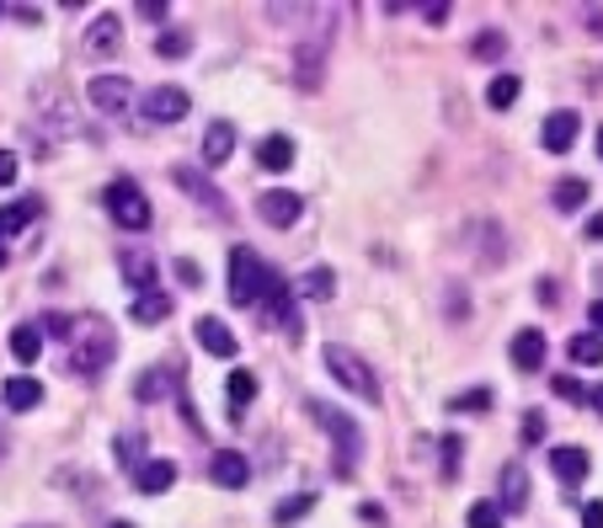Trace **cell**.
I'll return each mask as SVG.
<instances>
[{"label": "cell", "mask_w": 603, "mask_h": 528, "mask_svg": "<svg viewBox=\"0 0 603 528\" xmlns=\"http://www.w3.org/2000/svg\"><path fill=\"white\" fill-rule=\"evenodd\" d=\"M171 486H177V464H171V459H145V464L134 470V491H139V496H166Z\"/></svg>", "instance_id": "obj_12"}, {"label": "cell", "mask_w": 603, "mask_h": 528, "mask_svg": "<svg viewBox=\"0 0 603 528\" xmlns=\"http://www.w3.org/2000/svg\"><path fill=\"white\" fill-rule=\"evenodd\" d=\"M113 528H134V524H113Z\"/></svg>", "instance_id": "obj_53"}, {"label": "cell", "mask_w": 603, "mask_h": 528, "mask_svg": "<svg viewBox=\"0 0 603 528\" xmlns=\"http://www.w3.org/2000/svg\"><path fill=\"white\" fill-rule=\"evenodd\" d=\"M0 401H5V411H38V401H43V384L38 379H5L0 384Z\"/></svg>", "instance_id": "obj_18"}, {"label": "cell", "mask_w": 603, "mask_h": 528, "mask_svg": "<svg viewBox=\"0 0 603 528\" xmlns=\"http://www.w3.org/2000/svg\"><path fill=\"white\" fill-rule=\"evenodd\" d=\"M321 364H326V374L342 384V390H353V395H363L368 406H379V379H374V368L363 364L359 353H348V347H321Z\"/></svg>", "instance_id": "obj_3"}, {"label": "cell", "mask_w": 603, "mask_h": 528, "mask_svg": "<svg viewBox=\"0 0 603 528\" xmlns=\"http://www.w3.org/2000/svg\"><path fill=\"white\" fill-rule=\"evenodd\" d=\"M11 358H16V364L27 368V364H38L43 358V325H16V331H11Z\"/></svg>", "instance_id": "obj_22"}, {"label": "cell", "mask_w": 603, "mask_h": 528, "mask_svg": "<svg viewBox=\"0 0 603 528\" xmlns=\"http://www.w3.org/2000/svg\"><path fill=\"white\" fill-rule=\"evenodd\" d=\"M273 278H278V273H273L251 245H236V251H230V299H236V305H257V299L273 288Z\"/></svg>", "instance_id": "obj_4"}, {"label": "cell", "mask_w": 603, "mask_h": 528, "mask_svg": "<svg viewBox=\"0 0 603 528\" xmlns=\"http://www.w3.org/2000/svg\"><path fill=\"white\" fill-rule=\"evenodd\" d=\"M123 278L134 288H156V262L145 251H123Z\"/></svg>", "instance_id": "obj_30"}, {"label": "cell", "mask_w": 603, "mask_h": 528, "mask_svg": "<svg viewBox=\"0 0 603 528\" xmlns=\"http://www.w3.org/2000/svg\"><path fill=\"white\" fill-rule=\"evenodd\" d=\"M588 406H599V411H603V384H599V390H588Z\"/></svg>", "instance_id": "obj_50"}, {"label": "cell", "mask_w": 603, "mask_h": 528, "mask_svg": "<svg viewBox=\"0 0 603 528\" xmlns=\"http://www.w3.org/2000/svg\"><path fill=\"white\" fill-rule=\"evenodd\" d=\"M208 475H214V486L241 491L246 481H251V464H246V454H236V448H219V454L208 459Z\"/></svg>", "instance_id": "obj_11"}, {"label": "cell", "mask_w": 603, "mask_h": 528, "mask_svg": "<svg viewBox=\"0 0 603 528\" xmlns=\"http://www.w3.org/2000/svg\"><path fill=\"white\" fill-rule=\"evenodd\" d=\"M550 204L561 208V214H577V208L588 204V182H582V176H561L556 193H550Z\"/></svg>", "instance_id": "obj_29"}, {"label": "cell", "mask_w": 603, "mask_h": 528, "mask_svg": "<svg viewBox=\"0 0 603 528\" xmlns=\"http://www.w3.org/2000/svg\"><path fill=\"white\" fill-rule=\"evenodd\" d=\"M70 336H76V347H70V368H76V374H102V368L113 364V353H118V342H113L107 321H96V315L76 321Z\"/></svg>", "instance_id": "obj_1"}, {"label": "cell", "mask_w": 603, "mask_h": 528, "mask_svg": "<svg viewBox=\"0 0 603 528\" xmlns=\"http://www.w3.org/2000/svg\"><path fill=\"white\" fill-rule=\"evenodd\" d=\"M128 315H134V325H161L166 315H171V299L150 288V294H139V299H134V310H128Z\"/></svg>", "instance_id": "obj_27"}, {"label": "cell", "mask_w": 603, "mask_h": 528, "mask_svg": "<svg viewBox=\"0 0 603 528\" xmlns=\"http://www.w3.org/2000/svg\"><path fill=\"white\" fill-rule=\"evenodd\" d=\"M118 48H123V22L113 16V11H107V16H96V22L86 27V54H96V59H102V54H118Z\"/></svg>", "instance_id": "obj_14"}, {"label": "cell", "mask_w": 603, "mask_h": 528, "mask_svg": "<svg viewBox=\"0 0 603 528\" xmlns=\"http://www.w3.org/2000/svg\"><path fill=\"white\" fill-rule=\"evenodd\" d=\"M262 305H268V315H273V321L288 331V336L299 331V321H294V294H288V284H283V278H273V288L262 294Z\"/></svg>", "instance_id": "obj_21"}, {"label": "cell", "mask_w": 603, "mask_h": 528, "mask_svg": "<svg viewBox=\"0 0 603 528\" xmlns=\"http://www.w3.org/2000/svg\"><path fill=\"white\" fill-rule=\"evenodd\" d=\"M588 236H593V241H603V208L593 214V219H588Z\"/></svg>", "instance_id": "obj_48"}, {"label": "cell", "mask_w": 603, "mask_h": 528, "mask_svg": "<svg viewBox=\"0 0 603 528\" xmlns=\"http://www.w3.org/2000/svg\"><path fill=\"white\" fill-rule=\"evenodd\" d=\"M16 171H22V161H16L11 150H0V187H11V182H16Z\"/></svg>", "instance_id": "obj_43"}, {"label": "cell", "mask_w": 603, "mask_h": 528, "mask_svg": "<svg viewBox=\"0 0 603 528\" xmlns=\"http://www.w3.org/2000/svg\"><path fill=\"white\" fill-rule=\"evenodd\" d=\"M0 267H5V241H0Z\"/></svg>", "instance_id": "obj_51"}, {"label": "cell", "mask_w": 603, "mask_h": 528, "mask_svg": "<svg viewBox=\"0 0 603 528\" xmlns=\"http://www.w3.org/2000/svg\"><path fill=\"white\" fill-rule=\"evenodd\" d=\"M43 336H65V342H70V331H76V321H70V315H59V310H54V315H43Z\"/></svg>", "instance_id": "obj_41"}, {"label": "cell", "mask_w": 603, "mask_h": 528, "mask_svg": "<svg viewBox=\"0 0 603 528\" xmlns=\"http://www.w3.org/2000/svg\"><path fill=\"white\" fill-rule=\"evenodd\" d=\"M187 48H193V33H182V27H166L161 43H156V54H161V59H182Z\"/></svg>", "instance_id": "obj_36"}, {"label": "cell", "mask_w": 603, "mask_h": 528, "mask_svg": "<svg viewBox=\"0 0 603 528\" xmlns=\"http://www.w3.org/2000/svg\"><path fill=\"white\" fill-rule=\"evenodd\" d=\"M321 81H326V43L305 38L294 48V85L299 91H321Z\"/></svg>", "instance_id": "obj_10"}, {"label": "cell", "mask_w": 603, "mask_h": 528, "mask_svg": "<svg viewBox=\"0 0 603 528\" xmlns=\"http://www.w3.org/2000/svg\"><path fill=\"white\" fill-rule=\"evenodd\" d=\"M225 395H230V416H241V411L257 401V374H251V368H236V374L225 379Z\"/></svg>", "instance_id": "obj_24"}, {"label": "cell", "mask_w": 603, "mask_h": 528, "mask_svg": "<svg viewBox=\"0 0 603 528\" xmlns=\"http://www.w3.org/2000/svg\"><path fill=\"white\" fill-rule=\"evenodd\" d=\"M448 411H491V390H465L448 401Z\"/></svg>", "instance_id": "obj_37"}, {"label": "cell", "mask_w": 603, "mask_h": 528, "mask_svg": "<svg viewBox=\"0 0 603 528\" xmlns=\"http://www.w3.org/2000/svg\"><path fill=\"white\" fill-rule=\"evenodd\" d=\"M0 11H5V5H0Z\"/></svg>", "instance_id": "obj_54"}, {"label": "cell", "mask_w": 603, "mask_h": 528, "mask_svg": "<svg viewBox=\"0 0 603 528\" xmlns=\"http://www.w3.org/2000/svg\"><path fill=\"white\" fill-rule=\"evenodd\" d=\"M171 176H177V187H182V193H193V198H198L203 208H214V214H225V198L214 193V182H208L203 171H193V165H177Z\"/></svg>", "instance_id": "obj_17"}, {"label": "cell", "mask_w": 603, "mask_h": 528, "mask_svg": "<svg viewBox=\"0 0 603 528\" xmlns=\"http://www.w3.org/2000/svg\"><path fill=\"white\" fill-rule=\"evenodd\" d=\"M236 156V123L230 118H214L208 128H203V161L208 165H225Z\"/></svg>", "instance_id": "obj_13"}, {"label": "cell", "mask_w": 603, "mask_h": 528, "mask_svg": "<svg viewBox=\"0 0 603 528\" xmlns=\"http://www.w3.org/2000/svg\"><path fill=\"white\" fill-rule=\"evenodd\" d=\"M556 395H561V401H577V406H588V390H582V379H571V374H556Z\"/></svg>", "instance_id": "obj_39"}, {"label": "cell", "mask_w": 603, "mask_h": 528, "mask_svg": "<svg viewBox=\"0 0 603 528\" xmlns=\"http://www.w3.org/2000/svg\"><path fill=\"white\" fill-rule=\"evenodd\" d=\"M134 11H139V16L150 22V27H166V16H171V5H166V0H139Z\"/></svg>", "instance_id": "obj_40"}, {"label": "cell", "mask_w": 603, "mask_h": 528, "mask_svg": "<svg viewBox=\"0 0 603 528\" xmlns=\"http://www.w3.org/2000/svg\"><path fill=\"white\" fill-rule=\"evenodd\" d=\"M177 278H182V284H187V288H198V284H203L198 262H177Z\"/></svg>", "instance_id": "obj_45"}, {"label": "cell", "mask_w": 603, "mask_h": 528, "mask_svg": "<svg viewBox=\"0 0 603 528\" xmlns=\"http://www.w3.org/2000/svg\"><path fill=\"white\" fill-rule=\"evenodd\" d=\"M599 156H603V128H599Z\"/></svg>", "instance_id": "obj_52"}, {"label": "cell", "mask_w": 603, "mask_h": 528, "mask_svg": "<svg viewBox=\"0 0 603 528\" xmlns=\"http://www.w3.org/2000/svg\"><path fill=\"white\" fill-rule=\"evenodd\" d=\"M257 165H262V171H288V165H294V139H288V134H268V139L257 145Z\"/></svg>", "instance_id": "obj_19"}, {"label": "cell", "mask_w": 603, "mask_h": 528, "mask_svg": "<svg viewBox=\"0 0 603 528\" xmlns=\"http://www.w3.org/2000/svg\"><path fill=\"white\" fill-rule=\"evenodd\" d=\"M86 102H91V113H102V118H123V113L134 107V81H128V76H96V81L86 85Z\"/></svg>", "instance_id": "obj_5"}, {"label": "cell", "mask_w": 603, "mask_h": 528, "mask_svg": "<svg viewBox=\"0 0 603 528\" xmlns=\"http://www.w3.org/2000/svg\"><path fill=\"white\" fill-rule=\"evenodd\" d=\"M582 528H603V502H588V507H582Z\"/></svg>", "instance_id": "obj_47"}, {"label": "cell", "mask_w": 603, "mask_h": 528, "mask_svg": "<svg viewBox=\"0 0 603 528\" xmlns=\"http://www.w3.org/2000/svg\"><path fill=\"white\" fill-rule=\"evenodd\" d=\"M198 342L208 358H236V331L225 321H214V315H203L198 321Z\"/></svg>", "instance_id": "obj_16"}, {"label": "cell", "mask_w": 603, "mask_h": 528, "mask_svg": "<svg viewBox=\"0 0 603 528\" xmlns=\"http://www.w3.org/2000/svg\"><path fill=\"white\" fill-rule=\"evenodd\" d=\"M502 518H508L502 502H470V513H465V524L470 528H508Z\"/></svg>", "instance_id": "obj_35"}, {"label": "cell", "mask_w": 603, "mask_h": 528, "mask_svg": "<svg viewBox=\"0 0 603 528\" xmlns=\"http://www.w3.org/2000/svg\"><path fill=\"white\" fill-rule=\"evenodd\" d=\"M523 507H528V470L502 464V513H523Z\"/></svg>", "instance_id": "obj_20"}, {"label": "cell", "mask_w": 603, "mask_h": 528, "mask_svg": "<svg viewBox=\"0 0 603 528\" xmlns=\"http://www.w3.org/2000/svg\"><path fill=\"white\" fill-rule=\"evenodd\" d=\"M187 107H193V96H187L182 85H156V91L139 102V113L150 123H182L187 118Z\"/></svg>", "instance_id": "obj_7"}, {"label": "cell", "mask_w": 603, "mask_h": 528, "mask_svg": "<svg viewBox=\"0 0 603 528\" xmlns=\"http://www.w3.org/2000/svg\"><path fill=\"white\" fill-rule=\"evenodd\" d=\"M166 390H177V374L171 368H145L139 374V384H134V395L150 406V401H166Z\"/></svg>", "instance_id": "obj_25"}, {"label": "cell", "mask_w": 603, "mask_h": 528, "mask_svg": "<svg viewBox=\"0 0 603 528\" xmlns=\"http://www.w3.org/2000/svg\"><path fill=\"white\" fill-rule=\"evenodd\" d=\"M310 507H316V496H310V491H299V496H283L278 507H273V524H294V518H305V513H310Z\"/></svg>", "instance_id": "obj_34"}, {"label": "cell", "mask_w": 603, "mask_h": 528, "mask_svg": "<svg viewBox=\"0 0 603 528\" xmlns=\"http://www.w3.org/2000/svg\"><path fill=\"white\" fill-rule=\"evenodd\" d=\"M38 219V198H22V204H5L0 208V241H11V236H22L27 225Z\"/></svg>", "instance_id": "obj_23"}, {"label": "cell", "mask_w": 603, "mask_h": 528, "mask_svg": "<svg viewBox=\"0 0 603 528\" xmlns=\"http://www.w3.org/2000/svg\"><path fill=\"white\" fill-rule=\"evenodd\" d=\"M588 315H593V331L603 336V299H593V310H588Z\"/></svg>", "instance_id": "obj_49"}, {"label": "cell", "mask_w": 603, "mask_h": 528, "mask_svg": "<svg viewBox=\"0 0 603 528\" xmlns=\"http://www.w3.org/2000/svg\"><path fill=\"white\" fill-rule=\"evenodd\" d=\"M566 353H571V364L599 368L603 364V336H599V331H582V336H571V342H566Z\"/></svg>", "instance_id": "obj_28"}, {"label": "cell", "mask_w": 603, "mask_h": 528, "mask_svg": "<svg viewBox=\"0 0 603 528\" xmlns=\"http://www.w3.org/2000/svg\"><path fill=\"white\" fill-rule=\"evenodd\" d=\"M523 438H528V444H534V438H545V416H539V411H528V416H523Z\"/></svg>", "instance_id": "obj_44"}, {"label": "cell", "mask_w": 603, "mask_h": 528, "mask_svg": "<svg viewBox=\"0 0 603 528\" xmlns=\"http://www.w3.org/2000/svg\"><path fill=\"white\" fill-rule=\"evenodd\" d=\"M448 11H454L448 0H422V16H428L433 27H443V22H448Z\"/></svg>", "instance_id": "obj_42"}, {"label": "cell", "mask_w": 603, "mask_h": 528, "mask_svg": "<svg viewBox=\"0 0 603 528\" xmlns=\"http://www.w3.org/2000/svg\"><path fill=\"white\" fill-rule=\"evenodd\" d=\"M305 411L321 422L326 433H331V444H337V475H353V464H359V448H363L359 422H353L348 411H337L331 401H305Z\"/></svg>", "instance_id": "obj_2"}, {"label": "cell", "mask_w": 603, "mask_h": 528, "mask_svg": "<svg viewBox=\"0 0 603 528\" xmlns=\"http://www.w3.org/2000/svg\"><path fill=\"white\" fill-rule=\"evenodd\" d=\"M257 214H262V225H273V230H288L305 204H299V193H288V187H268L262 198H257Z\"/></svg>", "instance_id": "obj_9"}, {"label": "cell", "mask_w": 603, "mask_h": 528, "mask_svg": "<svg viewBox=\"0 0 603 528\" xmlns=\"http://www.w3.org/2000/svg\"><path fill=\"white\" fill-rule=\"evenodd\" d=\"M519 91H523V81H519V76H497V81L486 85V107H497V113H508V107L519 102Z\"/></svg>", "instance_id": "obj_31"}, {"label": "cell", "mask_w": 603, "mask_h": 528, "mask_svg": "<svg viewBox=\"0 0 603 528\" xmlns=\"http://www.w3.org/2000/svg\"><path fill=\"white\" fill-rule=\"evenodd\" d=\"M582 22H588V33H593V38H603V5H588V11H582Z\"/></svg>", "instance_id": "obj_46"}, {"label": "cell", "mask_w": 603, "mask_h": 528, "mask_svg": "<svg viewBox=\"0 0 603 528\" xmlns=\"http://www.w3.org/2000/svg\"><path fill=\"white\" fill-rule=\"evenodd\" d=\"M470 54H476V59H486V65H491V59H502V54H508V33L481 27V33H476V43H470Z\"/></svg>", "instance_id": "obj_33"}, {"label": "cell", "mask_w": 603, "mask_h": 528, "mask_svg": "<svg viewBox=\"0 0 603 528\" xmlns=\"http://www.w3.org/2000/svg\"><path fill=\"white\" fill-rule=\"evenodd\" d=\"M107 214L118 219L123 230H150V198L134 182H113L107 187Z\"/></svg>", "instance_id": "obj_6"}, {"label": "cell", "mask_w": 603, "mask_h": 528, "mask_svg": "<svg viewBox=\"0 0 603 528\" xmlns=\"http://www.w3.org/2000/svg\"><path fill=\"white\" fill-rule=\"evenodd\" d=\"M513 368H523V374H534V368L545 364V331H534V325H523L519 336H513Z\"/></svg>", "instance_id": "obj_15"}, {"label": "cell", "mask_w": 603, "mask_h": 528, "mask_svg": "<svg viewBox=\"0 0 603 528\" xmlns=\"http://www.w3.org/2000/svg\"><path fill=\"white\" fill-rule=\"evenodd\" d=\"M550 470H556L561 481H582V475L593 470V459H588V448H556V454H550Z\"/></svg>", "instance_id": "obj_26"}, {"label": "cell", "mask_w": 603, "mask_h": 528, "mask_svg": "<svg viewBox=\"0 0 603 528\" xmlns=\"http://www.w3.org/2000/svg\"><path fill=\"white\" fill-rule=\"evenodd\" d=\"M118 459L123 464H134V470L145 464V444H139V433H123L118 438Z\"/></svg>", "instance_id": "obj_38"}, {"label": "cell", "mask_w": 603, "mask_h": 528, "mask_svg": "<svg viewBox=\"0 0 603 528\" xmlns=\"http://www.w3.org/2000/svg\"><path fill=\"white\" fill-rule=\"evenodd\" d=\"M577 134H582V113H577V107H556V113L545 118V128H539V139H545L550 156H566V150L577 145Z\"/></svg>", "instance_id": "obj_8"}, {"label": "cell", "mask_w": 603, "mask_h": 528, "mask_svg": "<svg viewBox=\"0 0 603 528\" xmlns=\"http://www.w3.org/2000/svg\"><path fill=\"white\" fill-rule=\"evenodd\" d=\"M299 294H305V299H331V294H337V273H331V267H310V273L299 278Z\"/></svg>", "instance_id": "obj_32"}]
</instances>
